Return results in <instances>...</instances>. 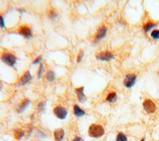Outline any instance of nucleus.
Instances as JSON below:
<instances>
[{"mask_svg": "<svg viewBox=\"0 0 159 141\" xmlns=\"http://www.w3.org/2000/svg\"><path fill=\"white\" fill-rule=\"evenodd\" d=\"M140 141H145V138H143Z\"/></svg>", "mask_w": 159, "mask_h": 141, "instance_id": "nucleus-28", "label": "nucleus"}, {"mask_svg": "<svg viewBox=\"0 0 159 141\" xmlns=\"http://www.w3.org/2000/svg\"><path fill=\"white\" fill-rule=\"evenodd\" d=\"M116 141H127V138L123 132H119L117 135Z\"/></svg>", "mask_w": 159, "mask_h": 141, "instance_id": "nucleus-17", "label": "nucleus"}, {"mask_svg": "<svg viewBox=\"0 0 159 141\" xmlns=\"http://www.w3.org/2000/svg\"><path fill=\"white\" fill-rule=\"evenodd\" d=\"M137 79V76L134 74H129L125 77L124 85L127 87V88H131L134 85Z\"/></svg>", "mask_w": 159, "mask_h": 141, "instance_id": "nucleus-6", "label": "nucleus"}, {"mask_svg": "<svg viewBox=\"0 0 159 141\" xmlns=\"http://www.w3.org/2000/svg\"><path fill=\"white\" fill-rule=\"evenodd\" d=\"M73 111H74V114L77 117H81L85 115V111L84 110H82L78 105L74 106Z\"/></svg>", "mask_w": 159, "mask_h": 141, "instance_id": "nucleus-13", "label": "nucleus"}, {"mask_svg": "<svg viewBox=\"0 0 159 141\" xmlns=\"http://www.w3.org/2000/svg\"><path fill=\"white\" fill-rule=\"evenodd\" d=\"M54 138L56 141H61L64 138L65 132L64 130L62 129V128H58L55 130L53 132Z\"/></svg>", "mask_w": 159, "mask_h": 141, "instance_id": "nucleus-11", "label": "nucleus"}, {"mask_svg": "<svg viewBox=\"0 0 159 141\" xmlns=\"http://www.w3.org/2000/svg\"><path fill=\"white\" fill-rule=\"evenodd\" d=\"M42 60V56L41 55H40V56H38V57H37V58H36V60L34 61V62H33V64H38V63H39V62H40Z\"/></svg>", "mask_w": 159, "mask_h": 141, "instance_id": "nucleus-24", "label": "nucleus"}, {"mask_svg": "<svg viewBox=\"0 0 159 141\" xmlns=\"http://www.w3.org/2000/svg\"><path fill=\"white\" fill-rule=\"evenodd\" d=\"M107 33V28L105 26H101L98 28L96 35V39L97 40H101L106 36Z\"/></svg>", "mask_w": 159, "mask_h": 141, "instance_id": "nucleus-9", "label": "nucleus"}, {"mask_svg": "<svg viewBox=\"0 0 159 141\" xmlns=\"http://www.w3.org/2000/svg\"><path fill=\"white\" fill-rule=\"evenodd\" d=\"M29 104H30V101H29V99H24V100L22 101L21 104L20 105V106L19 107V109L18 110V113H23V112L27 108Z\"/></svg>", "mask_w": 159, "mask_h": 141, "instance_id": "nucleus-12", "label": "nucleus"}, {"mask_svg": "<svg viewBox=\"0 0 159 141\" xmlns=\"http://www.w3.org/2000/svg\"><path fill=\"white\" fill-rule=\"evenodd\" d=\"M49 16L51 18L55 19L57 18V12L53 9V8H51V9L49 11Z\"/></svg>", "mask_w": 159, "mask_h": 141, "instance_id": "nucleus-19", "label": "nucleus"}, {"mask_svg": "<svg viewBox=\"0 0 159 141\" xmlns=\"http://www.w3.org/2000/svg\"><path fill=\"white\" fill-rule=\"evenodd\" d=\"M150 36H151L152 38L154 39H159V30H154L153 31L151 34H150Z\"/></svg>", "mask_w": 159, "mask_h": 141, "instance_id": "nucleus-20", "label": "nucleus"}, {"mask_svg": "<svg viewBox=\"0 0 159 141\" xmlns=\"http://www.w3.org/2000/svg\"><path fill=\"white\" fill-rule=\"evenodd\" d=\"M45 104L44 103H40V104L38 105V110L39 111H43L45 109Z\"/></svg>", "mask_w": 159, "mask_h": 141, "instance_id": "nucleus-22", "label": "nucleus"}, {"mask_svg": "<svg viewBox=\"0 0 159 141\" xmlns=\"http://www.w3.org/2000/svg\"><path fill=\"white\" fill-rule=\"evenodd\" d=\"M24 134H25L24 131H23L22 129H16L14 131V138L18 140H19L21 139L24 136Z\"/></svg>", "mask_w": 159, "mask_h": 141, "instance_id": "nucleus-14", "label": "nucleus"}, {"mask_svg": "<svg viewBox=\"0 0 159 141\" xmlns=\"http://www.w3.org/2000/svg\"><path fill=\"white\" fill-rule=\"evenodd\" d=\"M32 80V76L29 71L25 72L20 79V83L21 85H26Z\"/></svg>", "mask_w": 159, "mask_h": 141, "instance_id": "nucleus-10", "label": "nucleus"}, {"mask_svg": "<svg viewBox=\"0 0 159 141\" xmlns=\"http://www.w3.org/2000/svg\"><path fill=\"white\" fill-rule=\"evenodd\" d=\"M83 55H84V53H83V51H80V52H79V53L78 54L77 56V61L78 63H80V62H81V60H82Z\"/></svg>", "mask_w": 159, "mask_h": 141, "instance_id": "nucleus-21", "label": "nucleus"}, {"mask_svg": "<svg viewBox=\"0 0 159 141\" xmlns=\"http://www.w3.org/2000/svg\"><path fill=\"white\" fill-rule=\"evenodd\" d=\"M53 113L57 118L60 119H65L67 116L68 114L65 107L60 106H56L53 110Z\"/></svg>", "mask_w": 159, "mask_h": 141, "instance_id": "nucleus-4", "label": "nucleus"}, {"mask_svg": "<svg viewBox=\"0 0 159 141\" xmlns=\"http://www.w3.org/2000/svg\"><path fill=\"white\" fill-rule=\"evenodd\" d=\"M42 70H43V65L40 64V67H39V69L38 70V76L39 77H40L42 73Z\"/></svg>", "mask_w": 159, "mask_h": 141, "instance_id": "nucleus-25", "label": "nucleus"}, {"mask_svg": "<svg viewBox=\"0 0 159 141\" xmlns=\"http://www.w3.org/2000/svg\"><path fill=\"white\" fill-rule=\"evenodd\" d=\"M117 99V94L115 92L110 93L106 97V101L110 103H114Z\"/></svg>", "mask_w": 159, "mask_h": 141, "instance_id": "nucleus-15", "label": "nucleus"}, {"mask_svg": "<svg viewBox=\"0 0 159 141\" xmlns=\"http://www.w3.org/2000/svg\"><path fill=\"white\" fill-rule=\"evenodd\" d=\"M1 60L10 67H13L17 62V58L11 53H5L1 56Z\"/></svg>", "mask_w": 159, "mask_h": 141, "instance_id": "nucleus-2", "label": "nucleus"}, {"mask_svg": "<svg viewBox=\"0 0 159 141\" xmlns=\"http://www.w3.org/2000/svg\"><path fill=\"white\" fill-rule=\"evenodd\" d=\"M47 78L48 81H49L50 82L53 81L56 78L55 73H54L53 71H49L47 73Z\"/></svg>", "mask_w": 159, "mask_h": 141, "instance_id": "nucleus-18", "label": "nucleus"}, {"mask_svg": "<svg viewBox=\"0 0 159 141\" xmlns=\"http://www.w3.org/2000/svg\"><path fill=\"white\" fill-rule=\"evenodd\" d=\"M75 93L77 94L78 101L80 103H84L86 101L87 98L84 94V87L81 86L75 89Z\"/></svg>", "mask_w": 159, "mask_h": 141, "instance_id": "nucleus-8", "label": "nucleus"}, {"mask_svg": "<svg viewBox=\"0 0 159 141\" xmlns=\"http://www.w3.org/2000/svg\"><path fill=\"white\" fill-rule=\"evenodd\" d=\"M105 131L103 127L99 124H93L90 126L88 129V134L91 138H99L102 137Z\"/></svg>", "mask_w": 159, "mask_h": 141, "instance_id": "nucleus-1", "label": "nucleus"}, {"mask_svg": "<svg viewBox=\"0 0 159 141\" xmlns=\"http://www.w3.org/2000/svg\"><path fill=\"white\" fill-rule=\"evenodd\" d=\"M143 107L144 110L147 112V113L150 114L155 113L157 110L156 104L150 99H145L143 102Z\"/></svg>", "mask_w": 159, "mask_h": 141, "instance_id": "nucleus-3", "label": "nucleus"}, {"mask_svg": "<svg viewBox=\"0 0 159 141\" xmlns=\"http://www.w3.org/2000/svg\"><path fill=\"white\" fill-rule=\"evenodd\" d=\"M0 27L1 28H5V21H4L3 18L1 16H0Z\"/></svg>", "mask_w": 159, "mask_h": 141, "instance_id": "nucleus-23", "label": "nucleus"}, {"mask_svg": "<svg viewBox=\"0 0 159 141\" xmlns=\"http://www.w3.org/2000/svg\"><path fill=\"white\" fill-rule=\"evenodd\" d=\"M3 85L2 84V82L0 81V90H1L3 88Z\"/></svg>", "mask_w": 159, "mask_h": 141, "instance_id": "nucleus-27", "label": "nucleus"}, {"mask_svg": "<svg viewBox=\"0 0 159 141\" xmlns=\"http://www.w3.org/2000/svg\"><path fill=\"white\" fill-rule=\"evenodd\" d=\"M97 59L101 61H110L114 58V55L112 53L109 51L101 52L97 53L96 55Z\"/></svg>", "mask_w": 159, "mask_h": 141, "instance_id": "nucleus-5", "label": "nucleus"}, {"mask_svg": "<svg viewBox=\"0 0 159 141\" xmlns=\"http://www.w3.org/2000/svg\"><path fill=\"white\" fill-rule=\"evenodd\" d=\"M19 34L24 36L26 38H30L32 36L31 29L26 26H20L18 29Z\"/></svg>", "mask_w": 159, "mask_h": 141, "instance_id": "nucleus-7", "label": "nucleus"}, {"mask_svg": "<svg viewBox=\"0 0 159 141\" xmlns=\"http://www.w3.org/2000/svg\"><path fill=\"white\" fill-rule=\"evenodd\" d=\"M73 141H83V140L81 138H80V137H76V138L73 140Z\"/></svg>", "mask_w": 159, "mask_h": 141, "instance_id": "nucleus-26", "label": "nucleus"}, {"mask_svg": "<svg viewBox=\"0 0 159 141\" xmlns=\"http://www.w3.org/2000/svg\"><path fill=\"white\" fill-rule=\"evenodd\" d=\"M156 26H157L156 24H154L152 23H148L144 26V30L145 31V32H147L151 30L153 27H156Z\"/></svg>", "mask_w": 159, "mask_h": 141, "instance_id": "nucleus-16", "label": "nucleus"}]
</instances>
